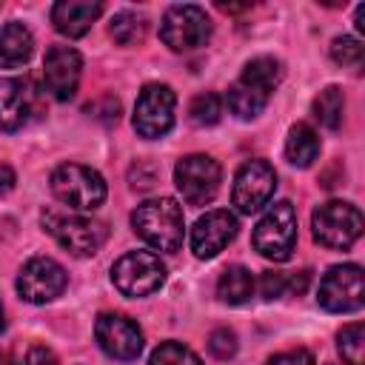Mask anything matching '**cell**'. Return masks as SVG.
<instances>
[{
  "instance_id": "cell-1",
  "label": "cell",
  "mask_w": 365,
  "mask_h": 365,
  "mask_svg": "<svg viewBox=\"0 0 365 365\" xmlns=\"http://www.w3.org/2000/svg\"><path fill=\"white\" fill-rule=\"evenodd\" d=\"M282 80V63L274 57H254L245 63L242 74L228 88V111L240 120H254L268 106L274 88Z\"/></svg>"
},
{
  "instance_id": "cell-2",
  "label": "cell",
  "mask_w": 365,
  "mask_h": 365,
  "mask_svg": "<svg viewBox=\"0 0 365 365\" xmlns=\"http://www.w3.org/2000/svg\"><path fill=\"white\" fill-rule=\"evenodd\" d=\"M131 228L134 234L148 242L154 251L163 254H174L182 245L185 237V220H182V205L171 197H157V200H145L137 205V211L131 214Z\"/></svg>"
},
{
  "instance_id": "cell-3",
  "label": "cell",
  "mask_w": 365,
  "mask_h": 365,
  "mask_svg": "<svg viewBox=\"0 0 365 365\" xmlns=\"http://www.w3.org/2000/svg\"><path fill=\"white\" fill-rule=\"evenodd\" d=\"M43 228L74 257H94L100 245L106 242V225L74 214V211H60V208H46L40 214Z\"/></svg>"
},
{
  "instance_id": "cell-4",
  "label": "cell",
  "mask_w": 365,
  "mask_h": 365,
  "mask_svg": "<svg viewBox=\"0 0 365 365\" xmlns=\"http://www.w3.org/2000/svg\"><path fill=\"white\" fill-rule=\"evenodd\" d=\"M51 194L71 211H94L106 200V180L88 165L63 163L51 171Z\"/></svg>"
},
{
  "instance_id": "cell-5",
  "label": "cell",
  "mask_w": 365,
  "mask_h": 365,
  "mask_svg": "<svg viewBox=\"0 0 365 365\" xmlns=\"http://www.w3.org/2000/svg\"><path fill=\"white\" fill-rule=\"evenodd\" d=\"M254 251H259L265 259L274 262H285L294 251L297 242V211L288 200H279L274 205L265 208V214L259 217L257 228H254Z\"/></svg>"
},
{
  "instance_id": "cell-6",
  "label": "cell",
  "mask_w": 365,
  "mask_h": 365,
  "mask_svg": "<svg viewBox=\"0 0 365 365\" xmlns=\"http://www.w3.org/2000/svg\"><path fill=\"white\" fill-rule=\"evenodd\" d=\"M362 214L356 205L342 202V200H331L322 202L314 214H311V228H314V240L325 248H351L359 234H362Z\"/></svg>"
},
{
  "instance_id": "cell-7",
  "label": "cell",
  "mask_w": 365,
  "mask_h": 365,
  "mask_svg": "<svg viewBox=\"0 0 365 365\" xmlns=\"http://www.w3.org/2000/svg\"><path fill=\"white\" fill-rule=\"evenodd\" d=\"M111 282L123 297H148L165 282V265L151 251H128L111 265Z\"/></svg>"
},
{
  "instance_id": "cell-8",
  "label": "cell",
  "mask_w": 365,
  "mask_h": 365,
  "mask_svg": "<svg viewBox=\"0 0 365 365\" xmlns=\"http://www.w3.org/2000/svg\"><path fill=\"white\" fill-rule=\"evenodd\" d=\"M222 182V168L208 154H188L174 165V185L188 205H205L214 200Z\"/></svg>"
},
{
  "instance_id": "cell-9",
  "label": "cell",
  "mask_w": 365,
  "mask_h": 365,
  "mask_svg": "<svg viewBox=\"0 0 365 365\" xmlns=\"http://www.w3.org/2000/svg\"><path fill=\"white\" fill-rule=\"evenodd\" d=\"M160 37L171 51H194L211 37V20L200 6H171L163 14Z\"/></svg>"
},
{
  "instance_id": "cell-10",
  "label": "cell",
  "mask_w": 365,
  "mask_h": 365,
  "mask_svg": "<svg viewBox=\"0 0 365 365\" xmlns=\"http://www.w3.org/2000/svg\"><path fill=\"white\" fill-rule=\"evenodd\" d=\"M317 299L331 314L359 311L362 302H365V277H362V268L354 265V262L328 268V274L319 279Z\"/></svg>"
},
{
  "instance_id": "cell-11",
  "label": "cell",
  "mask_w": 365,
  "mask_h": 365,
  "mask_svg": "<svg viewBox=\"0 0 365 365\" xmlns=\"http://www.w3.org/2000/svg\"><path fill=\"white\" fill-rule=\"evenodd\" d=\"M174 108H177L174 91L163 83H148L134 106V131L145 140L165 137L174 125Z\"/></svg>"
},
{
  "instance_id": "cell-12",
  "label": "cell",
  "mask_w": 365,
  "mask_h": 365,
  "mask_svg": "<svg viewBox=\"0 0 365 365\" xmlns=\"http://www.w3.org/2000/svg\"><path fill=\"white\" fill-rule=\"evenodd\" d=\"M277 188V171L265 160H245L237 168L234 185H231V202L240 214H254L274 197Z\"/></svg>"
},
{
  "instance_id": "cell-13",
  "label": "cell",
  "mask_w": 365,
  "mask_h": 365,
  "mask_svg": "<svg viewBox=\"0 0 365 365\" xmlns=\"http://www.w3.org/2000/svg\"><path fill=\"white\" fill-rule=\"evenodd\" d=\"M66 282H68L66 268L57 259L31 257L17 274V294L31 305H43V302L57 299L66 291Z\"/></svg>"
},
{
  "instance_id": "cell-14",
  "label": "cell",
  "mask_w": 365,
  "mask_h": 365,
  "mask_svg": "<svg viewBox=\"0 0 365 365\" xmlns=\"http://www.w3.org/2000/svg\"><path fill=\"white\" fill-rule=\"evenodd\" d=\"M80 71H83V57L71 46H51L46 51V60H43V83H46V91L54 100L68 103L77 94Z\"/></svg>"
},
{
  "instance_id": "cell-15",
  "label": "cell",
  "mask_w": 365,
  "mask_h": 365,
  "mask_svg": "<svg viewBox=\"0 0 365 365\" xmlns=\"http://www.w3.org/2000/svg\"><path fill=\"white\" fill-rule=\"evenodd\" d=\"M97 345L114 359H137L143 351V331L123 314H100L94 325Z\"/></svg>"
},
{
  "instance_id": "cell-16",
  "label": "cell",
  "mask_w": 365,
  "mask_h": 365,
  "mask_svg": "<svg viewBox=\"0 0 365 365\" xmlns=\"http://www.w3.org/2000/svg\"><path fill=\"white\" fill-rule=\"evenodd\" d=\"M237 228H240L237 217L231 211H225V208L202 214L191 228V251H194V257H200V259L217 257L237 237Z\"/></svg>"
},
{
  "instance_id": "cell-17",
  "label": "cell",
  "mask_w": 365,
  "mask_h": 365,
  "mask_svg": "<svg viewBox=\"0 0 365 365\" xmlns=\"http://www.w3.org/2000/svg\"><path fill=\"white\" fill-rule=\"evenodd\" d=\"M34 86L26 77H0V131L23 128L34 114Z\"/></svg>"
},
{
  "instance_id": "cell-18",
  "label": "cell",
  "mask_w": 365,
  "mask_h": 365,
  "mask_svg": "<svg viewBox=\"0 0 365 365\" xmlns=\"http://www.w3.org/2000/svg\"><path fill=\"white\" fill-rule=\"evenodd\" d=\"M100 14L103 6L88 0H60L51 6V23L63 37H83Z\"/></svg>"
},
{
  "instance_id": "cell-19",
  "label": "cell",
  "mask_w": 365,
  "mask_h": 365,
  "mask_svg": "<svg viewBox=\"0 0 365 365\" xmlns=\"http://www.w3.org/2000/svg\"><path fill=\"white\" fill-rule=\"evenodd\" d=\"M34 51V37L23 23H3L0 26V68L23 66Z\"/></svg>"
},
{
  "instance_id": "cell-20",
  "label": "cell",
  "mask_w": 365,
  "mask_h": 365,
  "mask_svg": "<svg viewBox=\"0 0 365 365\" xmlns=\"http://www.w3.org/2000/svg\"><path fill=\"white\" fill-rule=\"evenodd\" d=\"M285 157H288L291 165L308 168V165L319 157V134H317L308 123L291 125V131H288V137H285Z\"/></svg>"
},
{
  "instance_id": "cell-21",
  "label": "cell",
  "mask_w": 365,
  "mask_h": 365,
  "mask_svg": "<svg viewBox=\"0 0 365 365\" xmlns=\"http://www.w3.org/2000/svg\"><path fill=\"white\" fill-rule=\"evenodd\" d=\"M254 277L245 265H228L217 279V297L228 305H245L254 297Z\"/></svg>"
},
{
  "instance_id": "cell-22",
  "label": "cell",
  "mask_w": 365,
  "mask_h": 365,
  "mask_svg": "<svg viewBox=\"0 0 365 365\" xmlns=\"http://www.w3.org/2000/svg\"><path fill=\"white\" fill-rule=\"evenodd\" d=\"M342 114H345V94H342V88L339 86H325L314 97V117L325 128H339L342 125Z\"/></svg>"
},
{
  "instance_id": "cell-23",
  "label": "cell",
  "mask_w": 365,
  "mask_h": 365,
  "mask_svg": "<svg viewBox=\"0 0 365 365\" xmlns=\"http://www.w3.org/2000/svg\"><path fill=\"white\" fill-rule=\"evenodd\" d=\"M108 34L120 46H137L145 37V20L134 11H117L108 23Z\"/></svg>"
},
{
  "instance_id": "cell-24",
  "label": "cell",
  "mask_w": 365,
  "mask_h": 365,
  "mask_svg": "<svg viewBox=\"0 0 365 365\" xmlns=\"http://www.w3.org/2000/svg\"><path fill=\"white\" fill-rule=\"evenodd\" d=\"M336 348L342 354L345 365H362V354H365V325L362 322H351L336 334Z\"/></svg>"
},
{
  "instance_id": "cell-25",
  "label": "cell",
  "mask_w": 365,
  "mask_h": 365,
  "mask_svg": "<svg viewBox=\"0 0 365 365\" xmlns=\"http://www.w3.org/2000/svg\"><path fill=\"white\" fill-rule=\"evenodd\" d=\"M220 117H222V97L214 91L197 94L188 103V120L194 125H214V123H220Z\"/></svg>"
},
{
  "instance_id": "cell-26",
  "label": "cell",
  "mask_w": 365,
  "mask_h": 365,
  "mask_svg": "<svg viewBox=\"0 0 365 365\" xmlns=\"http://www.w3.org/2000/svg\"><path fill=\"white\" fill-rule=\"evenodd\" d=\"M148 365H202V362H200V356H197L191 348H185L182 342H163V345L154 348Z\"/></svg>"
},
{
  "instance_id": "cell-27",
  "label": "cell",
  "mask_w": 365,
  "mask_h": 365,
  "mask_svg": "<svg viewBox=\"0 0 365 365\" xmlns=\"http://www.w3.org/2000/svg\"><path fill=\"white\" fill-rule=\"evenodd\" d=\"M331 57H334V63H339V66L359 68V66H362V43H359L356 37L342 34V37H336V40L331 43Z\"/></svg>"
},
{
  "instance_id": "cell-28",
  "label": "cell",
  "mask_w": 365,
  "mask_h": 365,
  "mask_svg": "<svg viewBox=\"0 0 365 365\" xmlns=\"http://www.w3.org/2000/svg\"><path fill=\"white\" fill-rule=\"evenodd\" d=\"M259 294L265 299H277V297L294 294V274H285V271H262V277H259Z\"/></svg>"
},
{
  "instance_id": "cell-29",
  "label": "cell",
  "mask_w": 365,
  "mask_h": 365,
  "mask_svg": "<svg viewBox=\"0 0 365 365\" xmlns=\"http://www.w3.org/2000/svg\"><path fill=\"white\" fill-rule=\"evenodd\" d=\"M208 351L217 356V359H231L237 354V334L231 328H217L211 331L208 336Z\"/></svg>"
},
{
  "instance_id": "cell-30",
  "label": "cell",
  "mask_w": 365,
  "mask_h": 365,
  "mask_svg": "<svg viewBox=\"0 0 365 365\" xmlns=\"http://www.w3.org/2000/svg\"><path fill=\"white\" fill-rule=\"evenodd\" d=\"M265 365H314V356L308 351L297 348V351H282V354L271 356Z\"/></svg>"
},
{
  "instance_id": "cell-31",
  "label": "cell",
  "mask_w": 365,
  "mask_h": 365,
  "mask_svg": "<svg viewBox=\"0 0 365 365\" xmlns=\"http://www.w3.org/2000/svg\"><path fill=\"white\" fill-rule=\"evenodd\" d=\"M20 365H57V356H54V351L46 348V345H31V348L26 351V356H23Z\"/></svg>"
},
{
  "instance_id": "cell-32",
  "label": "cell",
  "mask_w": 365,
  "mask_h": 365,
  "mask_svg": "<svg viewBox=\"0 0 365 365\" xmlns=\"http://www.w3.org/2000/svg\"><path fill=\"white\" fill-rule=\"evenodd\" d=\"M14 182H17L14 168H11V165H6V163H0V197H6V194L14 188Z\"/></svg>"
},
{
  "instance_id": "cell-33",
  "label": "cell",
  "mask_w": 365,
  "mask_h": 365,
  "mask_svg": "<svg viewBox=\"0 0 365 365\" xmlns=\"http://www.w3.org/2000/svg\"><path fill=\"white\" fill-rule=\"evenodd\" d=\"M3 328H6V314H3V302H0V334H3Z\"/></svg>"
},
{
  "instance_id": "cell-34",
  "label": "cell",
  "mask_w": 365,
  "mask_h": 365,
  "mask_svg": "<svg viewBox=\"0 0 365 365\" xmlns=\"http://www.w3.org/2000/svg\"><path fill=\"white\" fill-rule=\"evenodd\" d=\"M0 365H14V362H9V356H3V354H0Z\"/></svg>"
}]
</instances>
